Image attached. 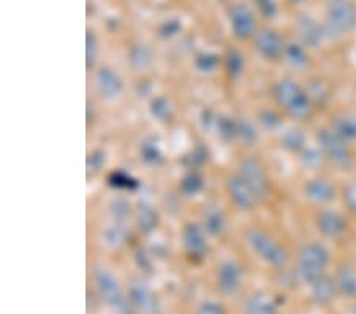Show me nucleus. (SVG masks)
<instances>
[{"instance_id": "obj_15", "label": "nucleus", "mask_w": 356, "mask_h": 314, "mask_svg": "<svg viewBox=\"0 0 356 314\" xmlns=\"http://www.w3.org/2000/svg\"><path fill=\"white\" fill-rule=\"evenodd\" d=\"M332 279H334L339 297L348 300L356 299V267L353 264L350 262L339 264Z\"/></svg>"}, {"instance_id": "obj_29", "label": "nucleus", "mask_w": 356, "mask_h": 314, "mask_svg": "<svg viewBox=\"0 0 356 314\" xmlns=\"http://www.w3.org/2000/svg\"><path fill=\"white\" fill-rule=\"evenodd\" d=\"M203 186L204 182H203V178H201V175H198L197 171H191V173H187L182 178L179 189L182 191L184 196L192 197V196H197L198 192H201Z\"/></svg>"}, {"instance_id": "obj_40", "label": "nucleus", "mask_w": 356, "mask_h": 314, "mask_svg": "<svg viewBox=\"0 0 356 314\" xmlns=\"http://www.w3.org/2000/svg\"><path fill=\"white\" fill-rule=\"evenodd\" d=\"M197 314H225L223 306L217 301H204L203 305L198 308Z\"/></svg>"}, {"instance_id": "obj_42", "label": "nucleus", "mask_w": 356, "mask_h": 314, "mask_svg": "<svg viewBox=\"0 0 356 314\" xmlns=\"http://www.w3.org/2000/svg\"><path fill=\"white\" fill-rule=\"evenodd\" d=\"M350 314H356V306L353 308V310H352V313H350Z\"/></svg>"}, {"instance_id": "obj_2", "label": "nucleus", "mask_w": 356, "mask_h": 314, "mask_svg": "<svg viewBox=\"0 0 356 314\" xmlns=\"http://www.w3.org/2000/svg\"><path fill=\"white\" fill-rule=\"evenodd\" d=\"M332 256L330 248L321 242H307L296 253V276L311 285L328 276Z\"/></svg>"}, {"instance_id": "obj_26", "label": "nucleus", "mask_w": 356, "mask_h": 314, "mask_svg": "<svg viewBox=\"0 0 356 314\" xmlns=\"http://www.w3.org/2000/svg\"><path fill=\"white\" fill-rule=\"evenodd\" d=\"M129 62L135 70H145L152 62V54L145 43H136L129 53Z\"/></svg>"}, {"instance_id": "obj_22", "label": "nucleus", "mask_w": 356, "mask_h": 314, "mask_svg": "<svg viewBox=\"0 0 356 314\" xmlns=\"http://www.w3.org/2000/svg\"><path fill=\"white\" fill-rule=\"evenodd\" d=\"M306 89L309 95H311L315 108L325 107L331 100V89L325 79L312 78L309 86H306Z\"/></svg>"}, {"instance_id": "obj_1", "label": "nucleus", "mask_w": 356, "mask_h": 314, "mask_svg": "<svg viewBox=\"0 0 356 314\" xmlns=\"http://www.w3.org/2000/svg\"><path fill=\"white\" fill-rule=\"evenodd\" d=\"M273 99L279 111L295 123H304L312 118L315 105L306 86L293 78H280L273 84Z\"/></svg>"}, {"instance_id": "obj_34", "label": "nucleus", "mask_w": 356, "mask_h": 314, "mask_svg": "<svg viewBox=\"0 0 356 314\" xmlns=\"http://www.w3.org/2000/svg\"><path fill=\"white\" fill-rule=\"evenodd\" d=\"M97 56H99V42L92 31L86 32V65L92 68L95 65Z\"/></svg>"}, {"instance_id": "obj_43", "label": "nucleus", "mask_w": 356, "mask_h": 314, "mask_svg": "<svg viewBox=\"0 0 356 314\" xmlns=\"http://www.w3.org/2000/svg\"><path fill=\"white\" fill-rule=\"evenodd\" d=\"M355 93H356V83H355Z\"/></svg>"}, {"instance_id": "obj_4", "label": "nucleus", "mask_w": 356, "mask_h": 314, "mask_svg": "<svg viewBox=\"0 0 356 314\" xmlns=\"http://www.w3.org/2000/svg\"><path fill=\"white\" fill-rule=\"evenodd\" d=\"M245 242L258 259L274 268H284L290 262V253L279 240L261 228H249Z\"/></svg>"}, {"instance_id": "obj_10", "label": "nucleus", "mask_w": 356, "mask_h": 314, "mask_svg": "<svg viewBox=\"0 0 356 314\" xmlns=\"http://www.w3.org/2000/svg\"><path fill=\"white\" fill-rule=\"evenodd\" d=\"M295 29L298 42H301L309 49H317L325 42H328L323 24L314 19L311 15H298L295 19Z\"/></svg>"}, {"instance_id": "obj_19", "label": "nucleus", "mask_w": 356, "mask_h": 314, "mask_svg": "<svg viewBox=\"0 0 356 314\" xmlns=\"http://www.w3.org/2000/svg\"><path fill=\"white\" fill-rule=\"evenodd\" d=\"M293 70L296 72H306L307 68H311L312 59L309 54V48L304 47L301 42H290L286 43L284 59Z\"/></svg>"}, {"instance_id": "obj_32", "label": "nucleus", "mask_w": 356, "mask_h": 314, "mask_svg": "<svg viewBox=\"0 0 356 314\" xmlns=\"http://www.w3.org/2000/svg\"><path fill=\"white\" fill-rule=\"evenodd\" d=\"M141 159L147 165H157L162 161V151H160V146L154 140L145 141L141 146Z\"/></svg>"}, {"instance_id": "obj_17", "label": "nucleus", "mask_w": 356, "mask_h": 314, "mask_svg": "<svg viewBox=\"0 0 356 314\" xmlns=\"http://www.w3.org/2000/svg\"><path fill=\"white\" fill-rule=\"evenodd\" d=\"M95 283L97 288H99L100 294L103 297V300L110 305L113 310L120 304H124V297L120 294L119 289V283L118 279L114 278L113 273L108 270H97L95 272Z\"/></svg>"}, {"instance_id": "obj_13", "label": "nucleus", "mask_w": 356, "mask_h": 314, "mask_svg": "<svg viewBox=\"0 0 356 314\" xmlns=\"http://www.w3.org/2000/svg\"><path fill=\"white\" fill-rule=\"evenodd\" d=\"M227 192H228V197L233 202L234 207L239 210H244V211L254 210L257 202H258L255 194L252 192L249 185H247L243 176H241L239 173L228 176Z\"/></svg>"}, {"instance_id": "obj_3", "label": "nucleus", "mask_w": 356, "mask_h": 314, "mask_svg": "<svg viewBox=\"0 0 356 314\" xmlns=\"http://www.w3.org/2000/svg\"><path fill=\"white\" fill-rule=\"evenodd\" d=\"M323 27L328 42H341L356 31V0H328Z\"/></svg>"}, {"instance_id": "obj_16", "label": "nucleus", "mask_w": 356, "mask_h": 314, "mask_svg": "<svg viewBox=\"0 0 356 314\" xmlns=\"http://www.w3.org/2000/svg\"><path fill=\"white\" fill-rule=\"evenodd\" d=\"M95 81H97V89H99L100 95L108 102L116 100L124 91L122 79H120L118 73L110 67L100 68V70L97 72Z\"/></svg>"}, {"instance_id": "obj_35", "label": "nucleus", "mask_w": 356, "mask_h": 314, "mask_svg": "<svg viewBox=\"0 0 356 314\" xmlns=\"http://www.w3.org/2000/svg\"><path fill=\"white\" fill-rule=\"evenodd\" d=\"M238 136L245 145H254L258 140L255 125L250 121H247V119H241V121H238Z\"/></svg>"}, {"instance_id": "obj_23", "label": "nucleus", "mask_w": 356, "mask_h": 314, "mask_svg": "<svg viewBox=\"0 0 356 314\" xmlns=\"http://www.w3.org/2000/svg\"><path fill=\"white\" fill-rule=\"evenodd\" d=\"M298 159H300L302 167L307 170H318L320 167H323L325 162H328L318 145H314V146L307 145L300 156H298Z\"/></svg>"}, {"instance_id": "obj_36", "label": "nucleus", "mask_w": 356, "mask_h": 314, "mask_svg": "<svg viewBox=\"0 0 356 314\" xmlns=\"http://www.w3.org/2000/svg\"><path fill=\"white\" fill-rule=\"evenodd\" d=\"M227 70L228 75L232 78H238L241 77V73L244 70V59L241 57L239 53L236 51H229L227 56Z\"/></svg>"}, {"instance_id": "obj_41", "label": "nucleus", "mask_w": 356, "mask_h": 314, "mask_svg": "<svg viewBox=\"0 0 356 314\" xmlns=\"http://www.w3.org/2000/svg\"><path fill=\"white\" fill-rule=\"evenodd\" d=\"M286 2H289L290 5H301L306 2V0H286Z\"/></svg>"}, {"instance_id": "obj_9", "label": "nucleus", "mask_w": 356, "mask_h": 314, "mask_svg": "<svg viewBox=\"0 0 356 314\" xmlns=\"http://www.w3.org/2000/svg\"><path fill=\"white\" fill-rule=\"evenodd\" d=\"M254 47L263 59L275 62L284 59L286 42L277 31L265 27L255 33Z\"/></svg>"}, {"instance_id": "obj_31", "label": "nucleus", "mask_w": 356, "mask_h": 314, "mask_svg": "<svg viewBox=\"0 0 356 314\" xmlns=\"http://www.w3.org/2000/svg\"><path fill=\"white\" fill-rule=\"evenodd\" d=\"M216 127L219 130V134L223 140L232 141L238 136V121H233V119L220 116L217 118L216 121Z\"/></svg>"}, {"instance_id": "obj_25", "label": "nucleus", "mask_w": 356, "mask_h": 314, "mask_svg": "<svg viewBox=\"0 0 356 314\" xmlns=\"http://www.w3.org/2000/svg\"><path fill=\"white\" fill-rule=\"evenodd\" d=\"M245 314H279L277 305L263 294H257L252 297L247 304Z\"/></svg>"}, {"instance_id": "obj_21", "label": "nucleus", "mask_w": 356, "mask_h": 314, "mask_svg": "<svg viewBox=\"0 0 356 314\" xmlns=\"http://www.w3.org/2000/svg\"><path fill=\"white\" fill-rule=\"evenodd\" d=\"M309 288H311V299L315 304L321 306L331 304V301L334 300V297L337 295L334 279L330 276H325L323 279H320V281L309 285Z\"/></svg>"}, {"instance_id": "obj_30", "label": "nucleus", "mask_w": 356, "mask_h": 314, "mask_svg": "<svg viewBox=\"0 0 356 314\" xmlns=\"http://www.w3.org/2000/svg\"><path fill=\"white\" fill-rule=\"evenodd\" d=\"M136 222H138V227H140L143 232H151L157 227L159 216L151 207H141L138 210Z\"/></svg>"}, {"instance_id": "obj_33", "label": "nucleus", "mask_w": 356, "mask_h": 314, "mask_svg": "<svg viewBox=\"0 0 356 314\" xmlns=\"http://www.w3.org/2000/svg\"><path fill=\"white\" fill-rule=\"evenodd\" d=\"M217 64H219V56L214 53H209V51H204V53H200L197 57H195V67L203 73L214 72Z\"/></svg>"}, {"instance_id": "obj_18", "label": "nucleus", "mask_w": 356, "mask_h": 314, "mask_svg": "<svg viewBox=\"0 0 356 314\" xmlns=\"http://www.w3.org/2000/svg\"><path fill=\"white\" fill-rule=\"evenodd\" d=\"M328 127L334 132L339 139L348 143L350 146L356 145V114L342 111L331 118Z\"/></svg>"}, {"instance_id": "obj_12", "label": "nucleus", "mask_w": 356, "mask_h": 314, "mask_svg": "<svg viewBox=\"0 0 356 314\" xmlns=\"http://www.w3.org/2000/svg\"><path fill=\"white\" fill-rule=\"evenodd\" d=\"M182 244L186 254L192 260H203L208 254V240H206L204 230L198 224L188 222L182 228Z\"/></svg>"}, {"instance_id": "obj_24", "label": "nucleus", "mask_w": 356, "mask_h": 314, "mask_svg": "<svg viewBox=\"0 0 356 314\" xmlns=\"http://www.w3.org/2000/svg\"><path fill=\"white\" fill-rule=\"evenodd\" d=\"M258 121H260L261 127L268 130V132H282L284 127V113L277 110H261L258 114Z\"/></svg>"}, {"instance_id": "obj_7", "label": "nucleus", "mask_w": 356, "mask_h": 314, "mask_svg": "<svg viewBox=\"0 0 356 314\" xmlns=\"http://www.w3.org/2000/svg\"><path fill=\"white\" fill-rule=\"evenodd\" d=\"M314 222L320 235L325 240H330V242H337V240L346 237L350 226L346 214L330 207L318 208Z\"/></svg>"}, {"instance_id": "obj_6", "label": "nucleus", "mask_w": 356, "mask_h": 314, "mask_svg": "<svg viewBox=\"0 0 356 314\" xmlns=\"http://www.w3.org/2000/svg\"><path fill=\"white\" fill-rule=\"evenodd\" d=\"M238 173L249 185L258 202H263V200L269 197V194H271V181H269L266 168L263 167V164L257 157H244L239 162Z\"/></svg>"}, {"instance_id": "obj_5", "label": "nucleus", "mask_w": 356, "mask_h": 314, "mask_svg": "<svg viewBox=\"0 0 356 314\" xmlns=\"http://www.w3.org/2000/svg\"><path fill=\"white\" fill-rule=\"evenodd\" d=\"M317 145L323 151L326 161L341 170H350L355 165L353 146L339 139L330 127L320 129L317 132Z\"/></svg>"}, {"instance_id": "obj_37", "label": "nucleus", "mask_w": 356, "mask_h": 314, "mask_svg": "<svg viewBox=\"0 0 356 314\" xmlns=\"http://www.w3.org/2000/svg\"><path fill=\"white\" fill-rule=\"evenodd\" d=\"M151 110H152V114L156 118H159L160 121H168V119L171 118V107H170V102L163 99V97H160V99H156L152 102L151 105Z\"/></svg>"}, {"instance_id": "obj_8", "label": "nucleus", "mask_w": 356, "mask_h": 314, "mask_svg": "<svg viewBox=\"0 0 356 314\" xmlns=\"http://www.w3.org/2000/svg\"><path fill=\"white\" fill-rule=\"evenodd\" d=\"M302 196L307 202L317 205L318 208H323L337 198V187L334 181L326 178V176L315 175L304 181Z\"/></svg>"}, {"instance_id": "obj_14", "label": "nucleus", "mask_w": 356, "mask_h": 314, "mask_svg": "<svg viewBox=\"0 0 356 314\" xmlns=\"http://www.w3.org/2000/svg\"><path fill=\"white\" fill-rule=\"evenodd\" d=\"M243 281V270L234 260L222 262L216 273V284L219 292L223 295H232L236 292Z\"/></svg>"}, {"instance_id": "obj_28", "label": "nucleus", "mask_w": 356, "mask_h": 314, "mask_svg": "<svg viewBox=\"0 0 356 314\" xmlns=\"http://www.w3.org/2000/svg\"><path fill=\"white\" fill-rule=\"evenodd\" d=\"M225 227V216L220 210L211 208L204 213V232L209 233L211 237H217L223 232Z\"/></svg>"}, {"instance_id": "obj_38", "label": "nucleus", "mask_w": 356, "mask_h": 314, "mask_svg": "<svg viewBox=\"0 0 356 314\" xmlns=\"http://www.w3.org/2000/svg\"><path fill=\"white\" fill-rule=\"evenodd\" d=\"M255 5L260 10V13L265 16L266 19H275L280 13L279 5L275 0H254Z\"/></svg>"}, {"instance_id": "obj_11", "label": "nucleus", "mask_w": 356, "mask_h": 314, "mask_svg": "<svg viewBox=\"0 0 356 314\" xmlns=\"http://www.w3.org/2000/svg\"><path fill=\"white\" fill-rule=\"evenodd\" d=\"M228 18L234 37L239 40H249L255 37V33L258 32L257 19L247 5H233L228 11Z\"/></svg>"}, {"instance_id": "obj_39", "label": "nucleus", "mask_w": 356, "mask_h": 314, "mask_svg": "<svg viewBox=\"0 0 356 314\" xmlns=\"http://www.w3.org/2000/svg\"><path fill=\"white\" fill-rule=\"evenodd\" d=\"M181 29H182L181 21H179V19H176V18H173V19L165 21L163 24L160 26V31H159V33H160V36H162L163 38H171V37L177 36V33H179Z\"/></svg>"}, {"instance_id": "obj_27", "label": "nucleus", "mask_w": 356, "mask_h": 314, "mask_svg": "<svg viewBox=\"0 0 356 314\" xmlns=\"http://www.w3.org/2000/svg\"><path fill=\"white\" fill-rule=\"evenodd\" d=\"M130 299L134 301L136 308H140L141 311H151L154 306V297L149 292L146 285L136 283L131 285L130 290Z\"/></svg>"}, {"instance_id": "obj_20", "label": "nucleus", "mask_w": 356, "mask_h": 314, "mask_svg": "<svg viewBox=\"0 0 356 314\" xmlns=\"http://www.w3.org/2000/svg\"><path fill=\"white\" fill-rule=\"evenodd\" d=\"M280 145L290 154L300 156L304 148L307 146V136L298 127H289L280 132Z\"/></svg>"}]
</instances>
